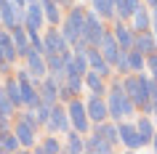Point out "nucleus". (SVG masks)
Here are the masks:
<instances>
[{
  "instance_id": "c9c22d12",
  "label": "nucleus",
  "mask_w": 157,
  "mask_h": 154,
  "mask_svg": "<svg viewBox=\"0 0 157 154\" xmlns=\"http://www.w3.org/2000/svg\"><path fill=\"white\" fill-rule=\"evenodd\" d=\"M144 3H147V6H149V8H152V11L157 8V0H144Z\"/></svg>"
},
{
  "instance_id": "bb28decb",
  "label": "nucleus",
  "mask_w": 157,
  "mask_h": 154,
  "mask_svg": "<svg viewBox=\"0 0 157 154\" xmlns=\"http://www.w3.org/2000/svg\"><path fill=\"white\" fill-rule=\"evenodd\" d=\"M61 149H64V146H61V141L56 138V133H51V136H43L40 144H35V152H37V154H59Z\"/></svg>"
},
{
  "instance_id": "6ab92c4d",
  "label": "nucleus",
  "mask_w": 157,
  "mask_h": 154,
  "mask_svg": "<svg viewBox=\"0 0 157 154\" xmlns=\"http://www.w3.org/2000/svg\"><path fill=\"white\" fill-rule=\"evenodd\" d=\"M40 3H43V13H45L48 27H61V21H64V6L59 0H40Z\"/></svg>"
},
{
  "instance_id": "cd10ccee",
  "label": "nucleus",
  "mask_w": 157,
  "mask_h": 154,
  "mask_svg": "<svg viewBox=\"0 0 157 154\" xmlns=\"http://www.w3.org/2000/svg\"><path fill=\"white\" fill-rule=\"evenodd\" d=\"M64 152H69V154H80V152H85V136L80 133V130H69L67 133V146H64Z\"/></svg>"
},
{
  "instance_id": "dca6fc26",
  "label": "nucleus",
  "mask_w": 157,
  "mask_h": 154,
  "mask_svg": "<svg viewBox=\"0 0 157 154\" xmlns=\"http://www.w3.org/2000/svg\"><path fill=\"white\" fill-rule=\"evenodd\" d=\"M24 66L32 72L35 80H43V77L48 74V61H45V53H40V51H32V53L24 58Z\"/></svg>"
},
{
  "instance_id": "f704fd0d",
  "label": "nucleus",
  "mask_w": 157,
  "mask_h": 154,
  "mask_svg": "<svg viewBox=\"0 0 157 154\" xmlns=\"http://www.w3.org/2000/svg\"><path fill=\"white\" fill-rule=\"evenodd\" d=\"M147 72H149V74H152V77L157 80V51L147 56Z\"/></svg>"
},
{
  "instance_id": "a19ab883",
  "label": "nucleus",
  "mask_w": 157,
  "mask_h": 154,
  "mask_svg": "<svg viewBox=\"0 0 157 154\" xmlns=\"http://www.w3.org/2000/svg\"><path fill=\"white\" fill-rule=\"evenodd\" d=\"M0 24H3V16H0Z\"/></svg>"
},
{
  "instance_id": "58836bf2",
  "label": "nucleus",
  "mask_w": 157,
  "mask_h": 154,
  "mask_svg": "<svg viewBox=\"0 0 157 154\" xmlns=\"http://www.w3.org/2000/svg\"><path fill=\"white\" fill-rule=\"evenodd\" d=\"M152 32H155V43H157V29H152Z\"/></svg>"
},
{
  "instance_id": "ea45409f",
  "label": "nucleus",
  "mask_w": 157,
  "mask_h": 154,
  "mask_svg": "<svg viewBox=\"0 0 157 154\" xmlns=\"http://www.w3.org/2000/svg\"><path fill=\"white\" fill-rule=\"evenodd\" d=\"M0 58H3V51H0Z\"/></svg>"
},
{
  "instance_id": "72a5a7b5",
  "label": "nucleus",
  "mask_w": 157,
  "mask_h": 154,
  "mask_svg": "<svg viewBox=\"0 0 157 154\" xmlns=\"http://www.w3.org/2000/svg\"><path fill=\"white\" fill-rule=\"evenodd\" d=\"M51 109H53V106H48V104H37L35 106V114H37V122H40V128H45V125H48V117H51Z\"/></svg>"
},
{
  "instance_id": "393cba45",
  "label": "nucleus",
  "mask_w": 157,
  "mask_h": 154,
  "mask_svg": "<svg viewBox=\"0 0 157 154\" xmlns=\"http://www.w3.org/2000/svg\"><path fill=\"white\" fill-rule=\"evenodd\" d=\"M91 8L96 11L104 21H115V19H117V6H115V0H91Z\"/></svg>"
},
{
  "instance_id": "0eeeda50",
  "label": "nucleus",
  "mask_w": 157,
  "mask_h": 154,
  "mask_svg": "<svg viewBox=\"0 0 157 154\" xmlns=\"http://www.w3.org/2000/svg\"><path fill=\"white\" fill-rule=\"evenodd\" d=\"M117 128H120V144H123L125 149H131V152L144 149L141 136H139V128H136V120H120Z\"/></svg>"
},
{
  "instance_id": "a211bd4d",
  "label": "nucleus",
  "mask_w": 157,
  "mask_h": 154,
  "mask_svg": "<svg viewBox=\"0 0 157 154\" xmlns=\"http://www.w3.org/2000/svg\"><path fill=\"white\" fill-rule=\"evenodd\" d=\"M11 35H13V43H16V48H19V56L27 58V56L35 51L32 40H29V32H27V27H24V24H16L13 29H11Z\"/></svg>"
},
{
  "instance_id": "4c0bfd02",
  "label": "nucleus",
  "mask_w": 157,
  "mask_h": 154,
  "mask_svg": "<svg viewBox=\"0 0 157 154\" xmlns=\"http://www.w3.org/2000/svg\"><path fill=\"white\" fill-rule=\"evenodd\" d=\"M13 3H19V6H27V3H32V0H13Z\"/></svg>"
},
{
  "instance_id": "20e7f679",
  "label": "nucleus",
  "mask_w": 157,
  "mask_h": 154,
  "mask_svg": "<svg viewBox=\"0 0 157 154\" xmlns=\"http://www.w3.org/2000/svg\"><path fill=\"white\" fill-rule=\"evenodd\" d=\"M45 130H48V133H56V136H67V133L72 130V122H69V112H67V104H64V101L53 104Z\"/></svg>"
},
{
  "instance_id": "7ed1b4c3",
  "label": "nucleus",
  "mask_w": 157,
  "mask_h": 154,
  "mask_svg": "<svg viewBox=\"0 0 157 154\" xmlns=\"http://www.w3.org/2000/svg\"><path fill=\"white\" fill-rule=\"evenodd\" d=\"M107 29H109V27L104 24V19H101L93 8H88V16H85V27H83V40L88 43V45H99Z\"/></svg>"
},
{
  "instance_id": "7c9ffc66",
  "label": "nucleus",
  "mask_w": 157,
  "mask_h": 154,
  "mask_svg": "<svg viewBox=\"0 0 157 154\" xmlns=\"http://www.w3.org/2000/svg\"><path fill=\"white\" fill-rule=\"evenodd\" d=\"M128 61H131V72H147V56L141 51L131 48L128 51Z\"/></svg>"
},
{
  "instance_id": "5701e85b",
  "label": "nucleus",
  "mask_w": 157,
  "mask_h": 154,
  "mask_svg": "<svg viewBox=\"0 0 157 154\" xmlns=\"http://www.w3.org/2000/svg\"><path fill=\"white\" fill-rule=\"evenodd\" d=\"M131 27L136 29V32H147V29H152V8H149L147 3H144V6H141L136 13H133Z\"/></svg>"
},
{
  "instance_id": "6e6552de",
  "label": "nucleus",
  "mask_w": 157,
  "mask_h": 154,
  "mask_svg": "<svg viewBox=\"0 0 157 154\" xmlns=\"http://www.w3.org/2000/svg\"><path fill=\"white\" fill-rule=\"evenodd\" d=\"M37 125H32V122L21 120V117H13V133L19 136V141H21V149H35V141H37Z\"/></svg>"
},
{
  "instance_id": "9d476101",
  "label": "nucleus",
  "mask_w": 157,
  "mask_h": 154,
  "mask_svg": "<svg viewBox=\"0 0 157 154\" xmlns=\"http://www.w3.org/2000/svg\"><path fill=\"white\" fill-rule=\"evenodd\" d=\"M37 90H40V101H43V104L53 106V104L61 101V98H59V93H61V82H59L53 74H45V77L40 80V85H37Z\"/></svg>"
},
{
  "instance_id": "f257e3e1",
  "label": "nucleus",
  "mask_w": 157,
  "mask_h": 154,
  "mask_svg": "<svg viewBox=\"0 0 157 154\" xmlns=\"http://www.w3.org/2000/svg\"><path fill=\"white\" fill-rule=\"evenodd\" d=\"M107 106H109V120H136V114H139V106L133 101L123 88V77H117V80L109 82V90H107Z\"/></svg>"
},
{
  "instance_id": "39448f33",
  "label": "nucleus",
  "mask_w": 157,
  "mask_h": 154,
  "mask_svg": "<svg viewBox=\"0 0 157 154\" xmlns=\"http://www.w3.org/2000/svg\"><path fill=\"white\" fill-rule=\"evenodd\" d=\"M67 51H72V45L64 40L59 27L43 29V53H67Z\"/></svg>"
},
{
  "instance_id": "4be33fe9",
  "label": "nucleus",
  "mask_w": 157,
  "mask_h": 154,
  "mask_svg": "<svg viewBox=\"0 0 157 154\" xmlns=\"http://www.w3.org/2000/svg\"><path fill=\"white\" fill-rule=\"evenodd\" d=\"M85 90H88V93H104V96H107L109 82H107V77L99 74L96 69H88V72H85Z\"/></svg>"
},
{
  "instance_id": "e433bc0d",
  "label": "nucleus",
  "mask_w": 157,
  "mask_h": 154,
  "mask_svg": "<svg viewBox=\"0 0 157 154\" xmlns=\"http://www.w3.org/2000/svg\"><path fill=\"white\" fill-rule=\"evenodd\" d=\"M149 146H152V149L157 152V133H155V138H152V144H149Z\"/></svg>"
},
{
  "instance_id": "473e14b6",
  "label": "nucleus",
  "mask_w": 157,
  "mask_h": 154,
  "mask_svg": "<svg viewBox=\"0 0 157 154\" xmlns=\"http://www.w3.org/2000/svg\"><path fill=\"white\" fill-rule=\"evenodd\" d=\"M115 72L120 74V77L131 74V61H128V51H123V53H120V58H117V64H115Z\"/></svg>"
},
{
  "instance_id": "c85d7f7f",
  "label": "nucleus",
  "mask_w": 157,
  "mask_h": 154,
  "mask_svg": "<svg viewBox=\"0 0 157 154\" xmlns=\"http://www.w3.org/2000/svg\"><path fill=\"white\" fill-rule=\"evenodd\" d=\"M0 112L6 114V117H16V104H13V98L8 96V90H6V85H0Z\"/></svg>"
},
{
  "instance_id": "2eb2a0df",
  "label": "nucleus",
  "mask_w": 157,
  "mask_h": 154,
  "mask_svg": "<svg viewBox=\"0 0 157 154\" xmlns=\"http://www.w3.org/2000/svg\"><path fill=\"white\" fill-rule=\"evenodd\" d=\"M136 128H139L141 144L149 146V144H152V138H155V133H157V122H155V117H152V114L139 112V114H136Z\"/></svg>"
},
{
  "instance_id": "37998d69",
  "label": "nucleus",
  "mask_w": 157,
  "mask_h": 154,
  "mask_svg": "<svg viewBox=\"0 0 157 154\" xmlns=\"http://www.w3.org/2000/svg\"><path fill=\"white\" fill-rule=\"evenodd\" d=\"M0 77H3V74H0Z\"/></svg>"
},
{
  "instance_id": "f3484780",
  "label": "nucleus",
  "mask_w": 157,
  "mask_h": 154,
  "mask_svg": "<svg viewBox=\"0 0 157 154\" xmlns=\"http://www.w3.org/2000/svg\"><path fill=\"white\" fill-rule=\"evenodd\" d=\"M85 16H88V6H80V3H75V6H69V8L64 11V21H67V24H72L75 29L80 32V37H83Z\"/></svg>"
},
{
  "instance_id": "f8f14e48",
  "label": "nucleus",
  "mask_w": 157,
  "mask_h": 154,
  "mask_svg": "<svg viewBox=\"0 0 157 154\" xmlns=\"http://www.w3.org/2000/svg\"><path fill=\"white\" fill-rule=\"evenodd\" d=\"M85 53H88V64H91V69H96L99 74H104L107 80L115 74V66L104 58V53H101L99 45H88V51H85Z\"/></svg>"
},
{
  "instance_id": "412c9836",
  "label": "nucleus",
  "mask_w": 157,
  "mask_h": 154,
  "mask_svg": "<svg viewBox=\"0 0 157 154\" xmlns=\"http://www.w3.org/2000/svg\"><path fill=\"white\" fill-rule=\"evenodd\" d=\"M93 133H99L101 138H107L109 144H120V128L115 120H104V122H93Z\"/></svg>"
},
{
  "instance_id": "c756f323",
  "label": "nucleus",
  "mask_w": 157,
  "mask_h": 154,
  "mask_svg": "<svg viewBox=\"0 0 157 154\" xmlns=\"http://www.w3.org/2000/svg\"><path fill=\"white\" fill-rule=\"evenodd\" d=\"M0 141H3V152H19V149H21V141H19V136L13 133V128L3 130V133H0Z\"/></svg>"
},
{
  "instance_id": "2f4dec72",
  "label": "nucleus",
  "mask_w": 157,
  "mask_h": 154,
  "mask_svg": "<svg viewBox=\"0 0 157 154\" xmlns=\"http://www.w3.org/2000/svg\"><path fill=\"white\" fill-rule=\"evenodd\" d=\"M59 29H61V35H64V40L69 43V45H75V43L80 40V32H77V29H75L72 24H67V21H61V27H59Z\"/></svg>"
},
{
  "instance_id": "79ce46f5",
  "label": "nucleus",
  "mask_w": 157,
  "mask_h": 154,
  "mask_svg": "<svg viewBox=\"0 0 157 154\" xmlns=\"http://www.w3.org/2000/svg\"><path fill=\"white\" fill-rule=\"evenodd\" d=\"M155 122H157V117H155Z\"/></svg>"
},
{
  "instance_id": "aec40b11",
  "label": "nucleus",
  "mask_w": 157,
  "mask_h": 154,
  "mask_svg": "<svg viewBox=\"0 0 157 154\" xmlns=\"http://www.w3.org/2000/svg\"><path fill=\"white\" fill-rule=\"evenodd\" d=\"M85 152H91V154H109V152H115V144H109L107 138H101L99 133H88L85 136Z\"/></svg>"
},
{
  "instance_id": "1a4fd4ad",
  "label": "nucleus",
  "mask_w": 157,
  "mask_h": 154,
  "mask_svg": "<svg viewBox=\"0 0 157 154\" xmlns=\"http://www.w3.org/2000/svg\"><path fill=\"white\" fill-rule=\"evenodd\" d=\"M85 106H88V114H91L93 122L109 120V106H107V96H104V93H88Z\"/></svg>"
},
{
  "instance_id": "a878e982",
  "label": "nucleus",
  "mask_w": 157,
  "mask_h": 154,
  "mask_svg": "<svg viewBox=\"0 0 157 154\" xmlns=\"http://www.w3.org/2000/svg\"><path fill=\"white\" fill-rule=\"evenodd\" d=\"M117 6V19H123V21H131L133 13L144 6V0H115Z\"/></svg>"
},
{
  "instance_id": "9b49d317",
  "label": "nucleus",
  "mask_w": 157,
  "mask_h": 154,
  "mask_svg": "<svg viewBox=\"0 0 157 154\" xmlns=\"http://www.w3.org/2000/svg\"><path fill=\"white\" fill-rule=\"evenodd\" d=\"M48 24L45 21V13H43V3L40 0H32V3H27V11H24V27L27 29H40Z\"/></svg>"
},
{
  "instance_id": "423d86ee",
  "label": "nucleus",
  "mask_w": 157,
  "mask_h": 154,
  "mask_svg": "<svg viewBox=\"0 0 157 154\" xmlns=\"http://www.w3.org/2000/svg\"><path fill=\"white\" fill-rule=\"evenodd\" d=\"M24 11H27V6H19L13 0H0L3 27H6V29H13L16 24H24Z\"/></svg>"
},
{
  "instance_id": "b1692460",
  "label": "nucleus",
  "mask_w": 157,
  "mask_h": 154,
  "mask_svg": "<svg viewBox=\"0 0 157 154\" xmlns=\"http://www.w3.org/2000/svg\"><path fill=\"white\" fill-rule=\"evenodd\" d=\"M133 48L141 51L144 56H149V53H155L157 51V43H155V32L152 29H147V32H136V40H133Z\"/></svg>"
},
{
  "instance_id": "f03ea898",
  "label": "nucleus",
  "mask_w": 157,
  "mask_h": 154,
  "mask_svg": "<svg viewBox=\"0 0 157 154\" xmlns=\"http://www.w3.org/2000/svg\"><path fill=\"white\" fill-rule=\"evenodd\" d=\"M67 112H69V122H72L75 130H80L83 136H88L93 130V120H91L88 106H85V101L80 96H75L72 101H67Z\"/></svg>"
},
{
  "instance_id": "ddd939ff",
  "label": "nucleus",
  "mask_w": 157,
  "mask_h": 154,
  "mask_svg": "<svg viewBox=\"0 0 157 154\" xmlns=\"http://www.w3.org/2000/svg\"><path fill=\"white\" fill-rule=\"evenodd\" d=\"M117 43L123 51H131L133 48V40H136V29L131 27V21H123V19H115V27H112Z\"/></svg>"
},
{
  "instance_id": "4468645a",
  "label": "nucleus",
  "mask_w": 157,
  "mask_h": 154,
  "mask_svg": "<svg viewBox=\"0 0 157 154\" xmlns=\"http://www.w3.org/2000/svg\"><path fill=\"white\" fill-rule=\"evenodd\" d=\"M99 48H101L104 58H107L112 66L117 64V58H120V53H123V48H120V43H117V37H115V32H112V29H107V32H104V37H101V43H99Z\"/></svg>"
}]
</instances>
